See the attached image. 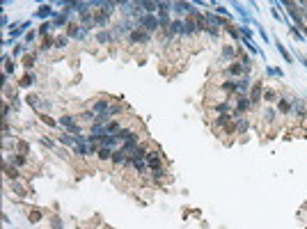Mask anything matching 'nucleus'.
<instances>
[{
  "mask_svg": "<svg viewBox=\"0 0 307 229\" xmlns=\"http://www.w3.org/2000/svg\"><path fill=\"white\" fill-rule=\"evenodd\" d=\"M264 98L266 101H275V92H264Z\"/></svg>",
  "mask_w": 307,
  "mask_h": 229,
  "instance_id": "obj_2",
  "label": "nucleus"
},
{
  "mask_svg": "<svg viewBox=\"0 0 307 229\" xmlns=\"http://www.w3.org/2000/svg\"><path fill=\"white\" fill-rule=\"evenodd\" d=\"M30 83H34V76H25V78L21 80V85H23V87H28Z\"/></svg>",
  "mask_w": 307,
  "mask_h": 229,
  "instance_id": "obj_1",
  "label": "nucleus"
}]
</instances>
